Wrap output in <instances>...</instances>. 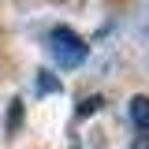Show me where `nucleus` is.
<instances>
[{
  "instance_id": "f257e3e1",
  "label": "nucleus",
  "mask_w": 149,
  "mask_h": 149,
  "mask_svg": "<svg viewBox=\"0 0 149 149\" xmlns=\"http://www.w3.org/2000/svg\"><path fill=\"white\" fill-rule=\"evenodd\" d=\"M49 52H52V60L63 67V71H71V67H78V63H86L90 45L74 34L71 26H56L52 34H49Z\"/></svg>"
},
{
  "instance_id": "f03ea898",
  "label": "nucleus",
  "mask_w": 149,
  "mask_h": 149,
  "mask_svg": "<svg viewBox=\"0 0 149 149\" xmlns=\"http://www.w3.org/2000/svg\"><path fill=\"white\" fill-rule=\"evenodd\" d=\"M130 116H134V123L149 134V97H134V104H130Z\"/></svg>"
},
{
  "instance_id": "7ed1b4c3",
  "label": "nucleus",
  "mask_w": 149,
  "mask_h": 149,
  "mask_svg": "<svg viewBox=\"0 0 149 149\" xmlns=\"http://www.w3.org/2000/svg\"><path fill=\"white\" fill-rule=\"evenodd\" d=\"M37 90H41V93H49V90H60V82H56V78H49V74L41 71V78H37Z\"/></svg>"
},
{
  "instance_id": "20e7f679",
  "label": "nucleus",
  "mask_w": 149,
  "mask_h": 149,
  "mask_svg": "<svg viewBox=\"0 0 149 149\" xmlns=\"http://www.w3.org/2000/svg\"><path fill=\"white\" fill-rule=\"evenodd\" d=\"M97 108H101V97H90V101H82V108H78V112H82V116H93Z\"/></svg>"
},
{
  "instance_id": "39448f33",
  "label": "nucleus",
  "mask_w": 149,
  "mask_h": 149,
  "mask_svg": "<svg viewBox=\"0 0 149 149\" xmlns=\"http://www.w3.org/2000/svg\"><path fill=\"white\" fill-rule=\"evenodd\" d=\"M130 149H149V134H142V138H138V142H134Z\"/></svg>"
}]
</instances>
